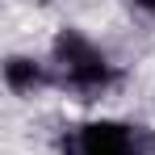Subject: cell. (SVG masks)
I'll use <instances>...</instances> for the list:
<instances>
[{"mask_svg": "<svg viewBox=\"0 0 155 155\" xmlns=\"http://www.w3.org/2000/svg\"><path fill=\"white\" fill-rule=\"evenodd\" d=\"M51 67H54V80H59L63 88H71L80 101L109 97V92L122 84V67L76 25H63L59 34H54V42H51Z\"/></svg>", "mask_w": 155, "mask_h": 155, "instance_id": "obj_1", "label": "cell"}, {"mask_svg": "<svg viewBox=\"0 0 155 155\" xmlns=\"http://www.w3.org/2000/svg\"><path fill=\"white\" fill-rule=\"evenodd\" d=\"M67 155H155V134L126 117H92L63 138Z\"/></svg>", "mask_w": 155, "mask_h": 155, "instance_id": "obj_2", "label": "cell"}, {"mask_svg": "<svg viewBox=\"0 0 155 155\" xmlns=\"http://www.w3.org/2000/svg\"><path fill=\"white\" fill-rule=\"evenodd\" d=\"M130 4H134V8H138L147 21H155V0H130Z\"/></svg>", "mask_w": 155, "mask_h": 155, "instance_id": "obj_4", "label": "cell"}, {"mask_svg": "<svg viewBox=\"0 0 155 155\" xmlns=\"http://www.w3.org/2000/svg\"><path fill=\"white\" fill-rule=\"evenodd\" d=\"M51 84H54V67L51 63H42L34 54H8L4 59V88L13 97H34V92H42Z\"/></svg>", "mask_w": 155, "mask_h": 155, "instance_id": "obj_3", "label": "cell"}]
</instances>
